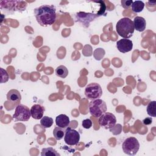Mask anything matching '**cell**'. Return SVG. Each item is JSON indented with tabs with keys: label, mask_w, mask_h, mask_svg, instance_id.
Listing matches in <instances>:
<instances>
[{
	"label": "cell",
	"mask_w": 156,
	"mask_h": 156,
	"mask_svg": "<svg viewBox=\"0 0 156 156\" xmlns=\"http://www.w3.org/2000/svg\"><path fill=\"white\" fill-rule=\"evenodd\" d=\"M70 121L68 116L65 114H60L55 118V124L57 126L65 129L69 125Z\"/></svg>",
	"instance_id": "4fadbf2b"
},
{
	"label": "cell",
	"mask_w": 156,
	"mask_h": 156,
	"mask_svg": "<svg viewBox=\"0 0 156 156\" xmlns=\"http://www.w3.org/2000/svg\"><path fill=\"white\" fill-rule=\"evenodd\" d=\"M121 5L125 9H128L130 8L133 3L132 0H121Z\"/></svg>",
	"instance_id": "603a6c76"
},
{
	"label": "cell",
	"mask_w": 156,
	"mask_h": 156,
	"mask_svg": "<svg viewBox=\"0 0 156 156\" xmlns=\"http://www.w3.org/2000/svg\"><path fill=\"white\" fill-rule=\"evenodd\" d=\"M116 122L115 116L109 112H105L99 118V124L100 126L105 129H110L115 126Z\"/></svg>",
	"instance_id": "52a82bcc"
},
{
	"label": "cell",
	"mask_w": 156,
	"mask_h": 156,
	"mask_svg": "<svg viewBox=\"0 0 156 156\" xmlns=\"http://www.w3.org/2000/svg\"><path fill=\"white\" fill-rule=\"evenodd\" d=\"M44 108L40 104H34L30 108L31 116L35 119H41L43 116Z\"/></svg>",
	"instance_id": "8fae6325"
},
{
	"label": "cell",
	"mask_w": 156,
	"mask_h": 156,
	"mask_svg": "<svg viewBox=\"0 0 156 156\" xmlns=\"http://www.w3.org/2000/svg\"><path fill=\"white\" fill-rule=\"evenodd\" d=\"M38 23L43 27L51 26L56 20V9L54 5H42L34 9Z\"/></svg>",
	"instance_id": "6da1fadb"
},
{
	"label": "cell",
	"mask_w": 156,
	"mask_h": 156,
	"mask_svg": "<svg viewBox=\"0 0 156 156\" xmlns=\"http://www.w3.org/2000/svg\"><path fill=\"white\" fill-rule=\"evenodd\" d=\"M7 99L12 102H18L21 99V95L19 91L15 89L10 90L7 94Z\"/></svg>",
	"instance_id": "5bb4252c"
},
{
	"label": "cell",
	"mask_w": 156,
	"mask_h": 156,
	"mask_svg": "<svg viewBox=\"0 0 156 156\" xmlns=\"http://www.w3.org/2000/svg\"><path fill=\"white\" fill-rule=\"evenodd\" d=\"M90 114L94 117H100L107 111V105L105 101L101 99H95L91 100L88 105Z\"/></svg>",
	"instance_id": "3957f363"
},
{
	"label": "cell",
	"mask_w": 156,
	"mask_h": 156,
	"mask_svg": "<svg viewBox=\"0 0 156 156\" xmlns=\"http://www.w3.org/2000/svg\"><path fill=\"white\" fill-rule=\"evenodd\" d=\"M122 148L125 154L129 155H135L139 151L140 143L136 138L128 137L123 141Z\"/></svg>",
	"instance_id": "277c9868"
},
{
	"label": "cell",
	"mask_w": 156,
	"mask_h": 156,
	"mask_svg": "<svg viewBox=\"0 0 156 156\" xmlns=\"http://www.w3.org/2000/svg\"><path fill=\"white\" fill-rule=\"evenodd\" d=\"M152 122V119L151 117H148V118H146L143 120V123L146 125H150L151 124V123Z\"/></svg>",
	"instance_id": "d4e9b609"
},
{
	"label": "cell",
	"mask_w": 156,
	"mask_h": 156,
	"mask_svg": "<svg viewBox=\"0 0 156 156\" xmlns=\"http://www.w3.org/2000/svg\"><path fill=\"white\" fill-rule=\"evenodd\" d=\"M1 83H4L8 81L9 80V75L6 70L1 68Z\"/></svg>",
	"instance_id": "7402d4cb"
},
{
	"label": "cell",
	"mask_w": 156,
	"mask_h": 156,
	"mask_svg": "<svg viewBox=\"0 0 156 156\" xmlns=\"http://www.w3.org/2000/svg\"><path fill=\"white\" fill-rule=\"evenodd\" d=\"M132 10L133 12L140 13L143 11L144 7V3L141 1H133L132 4Z\"/></svg>",
	"instance_id": "ac0fdd59"
},
{
	"label": "cell",
	"mask_w": 156,
	"mask_h": 156,
	"mask_svg": "<svg viewBox=\"0 0 156 156\" xmlns=\"http://www.w3.org/2000/svg\"><path fill=\"white\" fill-rule=\"evenodd\" d=\"M102 90L101 85L96 82L88 84L85 89V95L88 99H95L101 97Z\"/></svg>",
	"instance_id": "8992f818"
},
{
	"label": "cell",
	"mask_w": 156,
	"mask_h": 156,
	"mask_svg": "<svg viewBox=\"0 0 156 156\" xmlns=\"http://www.w3.org/2000/svg\"><path fill=\"white\" fill-rule=\"evenodd\" d=\"M93 2L99 3L100 4V9L98 12V13H96L97 16H99L102 15L104 13V12H105V11L106 10V6H105V4L104 3V1H93Z\"/></svg>",
	"instance_id": "44dd1931"
},
{
	"label": "cell",
	"mask_w": 156,
	"mask_h": 156,
	"mask_svg": "<svg viewBox=\"0 0 156 156\" xmlns=\"http://www.w3.org/2000/svg\"><path fill=\"white\" fill-rule=\"evenodd\" d=\"M98 17L96 14L91 13H85L80 12L76 15V21L80 23L84 27H88L90 23L95 18Z\"/></svg>",
	"instance_id": "9c48e42d"
},
{
	"label": "cell",
	"mask_w": 156,
	"mask_h": 156,
	"mask_svg": "<svg viewBox=\"0 0 156 156\" xmlns=\"http://www.w3.org/2000/svg\"><path fill=\"white\" fill-rule=\"evenodd\" d=\"M65 129L58 126L55 127L53 130V135L55 140H60L65 136Z\"/></svg>",
	"instance_id": "e0dca14e"
},
{
	"label": "cell",
	"mask_w": 156,
	"mask_h": 156,
	"mask_svg": "<svg viewBox=\"0 0 156 156\" xmlns=\"http://www.w3.org/2000/svg\"><path fill=\"white\" fill-rule=\"evenodd\" d=\"M64 140L66 144L69 146L76 145L79 142L80 134L77 130L68 126L65 129Z\"/></svg>",
	"instance_id": "ba28073f"
},
{
	"label": "cell",
	"mask_w": 156,
	"mask_h": 156,
	"mask_svg": "<svg viewBox=\"0 0 156 156\" xmlns=\"http://www.w3.org/2000/svg\"><path fill=\"white\" fill-rule=\"evenodd\" d=\"M116 47L119 52L122 53H126L132 49L133 43L129 39H121L116 42Z\"/></svg>",
	"instance_id": "30bf717a"
},
{
	"label": "cell",
	"mask_w": 156,
	"mask_h": 156,
	"mask_svg": "<svg viewBox=\"0 0 156 156\" xmlns=\"http://www.w3.org/2000/svg\"><path fill=\"white\" fill-rule=\"evenodd\" d=\"M147 115L151 117L156 116V101H152L149 102L147 106Z\"/></svg>",
	"instance_id": "d6986e66"
},
{
	"label": "cell",
	"mask_w": 156,
	"mask_h": 156,
	"mask_svg": "<svg viewBox=\"0 0 156 156\" xmlns=\"http://www.w3.org/2000/svg\"><path fill=\"white\" fill-rule=\"evenodd\" d=\"M31 116L30 110L23 104H18L12 116V118L16 121H27Z\"/></svg>",
	"instance_id": "5b68a950"
},
{
	"label": "cell",
	"mask_w": 156,
	"mask_h": 156,
	"mask_svg": "<svg viewBox=\"0 0 156 156\" xmlns=\"http://www.w3.org/2000/svg\"><path fill=\"white\" fill-rule=\"evenodd\" d=\"M133 21L127 17L120 19L116 23V31L123 38L128 39L132 37L134 32Z\"/></svg>",
	"instance_id": "7a4b0ae2"
},
{
	"label": "cell",
	"mask_w": 156,
	"mask_h": 156,
	"mask_svg": "<svg viewBox=\"0 0 156 156\" xmlns=\"http://www.w3.org/2000/svg\"><path fill=\"white\" fill-rule=\"evenodd\" d=\"M53 119L47 116H43V118L40 120V124L44 129L51 127L53 124Z\"/></svg>",
	"instance_id": "ffe728a7"
},
{
	"label": "cell",
	"mask_w": 156,
	"mask_h": 156,
	"mask_svg": "<svg viewBox=\"0 0 156 156\" xmlns=\"http://www.w3.org/2000/svg\"><path fill=\"white\" fill-rule=\"evenodd\" d=\"M134 29L138 32H143L146 29V21L143 17L136 16L133 19Z\"/></svg>",
	"instance_id": "7c38bea8"
},
{
	"label": "cell",
	"mask_w": 156,
	"mask_h": 156,
	"mask_svg": "<svg viewBox=\"0 0 156 156\" xmlns=\"http://www.w3.org/2000/svg\"><path fill=\"white\" fill-rule=\"evenodd\" d=\"M55 74L62 79L65 78L68 74V70L67 68L64 65H60L57 67L55 71Z\"/></svg>",
	"instance_id": "9a60e30c"
},
{
	"label": "cell",
	"mask_w": 156,
	"mask_h": 156,
	"mask_svg": "<svg viewBox=\"0 0 156 156\" xmlns=\"http://www.w3.org/2000/svg\"><path fill=\"white\" fill-rule=\"evenodd\" d=\"M41 156H60V154L52 147L43 148L41 152Z\"/></svg>",
	"instance_id": "2e32d148"
},
{
	"label": "cell",
	"mask_w": 156,
	"mask_h": 156,
	"mask_svg": "<svg viewBox=\"0 0 156 156\" xmlns=\"http://www.w3.org/2000/svg\"><path fill=\"white\" fill-rule=\"evenodd\" d=\"M82 125L83 128L88 129L92 126V121L90 119H85L82 121Z\"/></svg>",
	"instance_id": "cb8c5ba5"
}]
</instances>
